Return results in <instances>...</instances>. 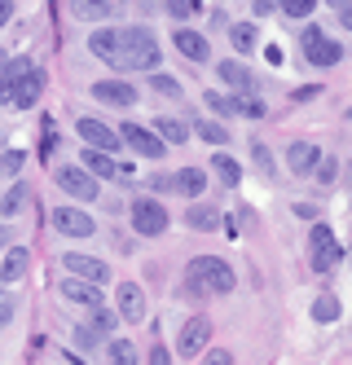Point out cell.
I'll return each mask as SVG.
<instances>
[{
	"label": "cell",
	"instance_id": "obj_1",
	"mask_svg": "<svg viewBox=\"0 0 352 365\" xmlns=\"http://www.w3.org/2000/svg\"><path fill=\"white\" fill-rule=\"evenodd\" d=\"M238 286L233 269H229V259L221 255H194L185 264V295L189 299H211V295H229Z\"/></svg>",
	"mask_w": 352,
	"mask_h": 365
},
{
	"label": "cell",
	"instance_id": "obj_2",
	"mask_svg": "<svg viewBox=\"0 0 352 365\" xmlns=\"http://www.w3.org/2000/svg\"><path fill=\"white\" fill-rule=\"evenodd\" d=\"M164 62V48H159V36L146 22H132V27H119V53H115V66L119 71H159Z\"/></svg>",
	"mask_w": 352,
	"mask_h": 365
},
{
	"label": "cell",
	"instance_id": "obj_3",
	"mask_svg": "<svg viewBox=\"0 0 352 365\" xmlns=\"http://www.w3.org/2000/svg\"><path fill=\"white\" fill-rule=\"evenodd\" d=\"M300 53H304V62H308V66L331 71V66H339V62H343V44H339V40H331L326 31L317 27V22H304V31H300Z\"/></svg>",
	"mask_w": 352,
	"mask_h": 365
},
{
	"label": "cell",
	"instance_id": "obj_4",
	"mask_svg": "<svg viewBox=\"0 0 352 365\" xmlns=\"http://www.w3.org/2000/svg\"><path fill=\"white\" fill-rule=\"evenodd\" d=\"M343 259V247L335 238V229L326 220L308 225V269L313 273H335V264Z\"/></svg>",
	"mask_w": 352,
	"mask_h": 365
},
{
	"label": "cell",
	"instance_id": "obj_5",
	"mask_svg": "<svg viewBox=\"0 0 352 365\" xmlns=\"http://www.w3.org/2000/svg\"><path fill=\"white\" fill-rule=\"evenodd\" d=\"M128 220H132V233H137V238H164L168 225H172V220H168V207L159 202V198H150V194L132 198Z\"/></svg>",
	"mask_w": 352,
	"mask_h": 365
},
{
	"label": "cell",
	"instance_id": "obj_6",
	"mask_svg": "<svg viewBox=\"0 0 352 365\" xmlns=\"http://www.w3.org/2000/svg\"><path fill=\"white\" fill-rule=\"evenodd\" d=\"M53 180H58V190H62L66 198H75V202H93V198L101 194V180L89 176L79 163H62L58 172H53Z\"/></svg>",
	"mask_w": 352,
	"mask_h": 365
},
{
	"label": "cell",
	"instance_id": "obj_7",
	"mask_svg": "<svg viewBox=\"0 0 352 365\" xmlns=\"http://www.w3.org/2000/svg\"><path fill=\"white\" fill-rule=\"evenodd\" d=\"M119 141L137 154V159H164V154H168V145L159 141L154 128H141V123H124L119 128Z\"/></svg>",
	"mask_w": 352,
	"mask_h": 365
},
{
	"label": "cell",
	"instance_id": "obj_8",
	"mask_svg": "<svg viewBox=\"0 0 352 365\" xmlns=\"http://www.w3.org/2000/svg\"><path fill=\"white\" fill-rule=\"evenodd\" d=\"M75 133H79V141H84L89 150H101V154H115V150L124 145L115 128H111V123H101V119H93V115L75 119Z\"/></svg>",
	"mask_w": 352,
	"mask_h": 365
},
{
	"label": "cell",
	"instance_id": "obj_9",
	"mask_svg": "<svg viewBox=\"0 0 352 365\" xmlns=\"http://www.w3.org/2000/svg\"><path fill=\"white\" fill-rule=\"evenodd\" d=\"M62 264H66V277H84V282H93V286H106V282H111V264H106V259H97V255L66 251Z\"/></svg>",
	"mask_w": 352,
	"mask_h": 365
},
{
	"label": "cell",
	"instance_id": "obj_10",
	"mask_svg": "<svg viewBox=\"0 0 352 365\" xmlns=\"http://www.w3.org/2000/svg\"><path fill=\"white\" fill-rule=\"evenodd\" d=\"M53 229L66 233V238H93L97 233V220L84 212V207H53Z\"/></svg>",
	"mask_w": 352,
	"mask_h": 365
},
{
	"label": "cell",
	"instance_id": "obj_11",
	"mask_svg": "<svg viewBox=\"0 0 352 365\" xmlns=\"http://www.w3.org/2000/svg\"><path fill=\"white\" fill-rule=\"evenodd\" d=\"M172 48L185 58V62H194V66H207L211 62V40L194 27H176L172 31Z\"/></svg>",
	"mask_w": 352,
	"mask_h": 365
},
{
	"label": "cell",
	"instance_id": "obj_12",
	"mask_svg": "<svg viewBox=\"0 0 352 365\" xmlns=\"http://www.w3.org/2000/svg\"><path fill=\"white\" fill-rule=\"evenodd\" d=\"M97 101H101V106H115V110H132V106H137V84H128V80H97L93 88H89Z\"/></svg>",
	"mask_w": 352,
	"mask_h": 365
},
{
	"label": "cell",
	"instance_id": "obj_13",
	"mask_svg": "<svg viewBox=\"0 0 352 365\" xmlns=\"http://www.w3.org/2000/svg\"><path fill=\"white\" fill-rule=\"evenodd\" d=\"M216 75H221V84L229 88V97H247V93H256V75H251V66L242 62V58L216 62Z\"/></svg>",
	"mask_w": 352,
	"mask_h": 365
},
{
	"label": "cell",
	"instance_id": "obj_14",
	"mask_svg": "<svg viewBox=\"0 0 352 365\" xmlns=\"http://www.w3.org/2000/svg\"><path fill=\"white\" fill-rule=\"evenodd\" d=\"M207 344H211V322L207 317H189L181 326V334H176V352L181 356H203Z\"/></svg>",
	"mask_w": 352,
	"mask_h": 365
},
{
	"label": "cell",
	"instance_id": "obj_15",
	"mask_svg": "<svg viewBox=\"0 0 352 365\" xmlns=\"http://www.w3.org/2000/svg\"><path fill=\"white\" fill-rule=\"evenodd\" d=\"M115 312H119V322H128V326L146 322V291H141L137 282H119V291H115Z\"/></svg>",
	"mask_w": 352,
	"mask_h": 365
},
{
	"label": "cell",
	"instance_id": "obj_16",
	"mask_svg": "<svg viewBox=\"0 0 352 365\" xmlns=\"http://www.w3.org/2000/svg\"><path fill=\"white\" fill-rule=\"evenodd\" d=\"M44 84H49V75H44L40 66H31V71H26L22 80L14 84V97H9V106H14V110H31L36 101L44 97Z\"/></svg>",
	"mask_w": 352,
	"mask_h": 365
},
{
	"label": "cell",
	"instance_id": "obj_17",
	"mask_svg": "<svg viewBox=\"0 0 352 365\" xmlns=\"http://www.w3.org/2000/svg\"><path fill=\"white\" fill-rule=\"evenodd\" d=\"M168 190L181 194V198H203L207 194V172L203 168H176L168 176Z\"/></svg>",
	"mask_w": 352,
	"mask_h": 365
},
{
	"label": "cell",
	"instance_id": "obj_18",
	"mask_svg": "<svg viewBox=\"0 0 352 365\" xmlns=\"http://www.w3.org/2000/svg\"><path fill=\"white\" fill-rule=\"evenodd\" d=\"M317 163H321V150H317L313 141H291V145H286V168H291L295 176H313Z\"/></svg>",
	"mask_w": 352,
	"mask_h": 365
},
{
	"label": "cell",
	"instance_id": "obj_19",
	"mask_svg": "<svg viewBox=\"0 0 352 365\" xmlns=\"http://www.w3.org/2000/svg\"><path fill=\"white\" fill-rule=\"evenodd\" d=\"M229 48H233V58L247 62L260 48V27L256 22H229Z\"/></svg>",
	"mask_w": 352,
	"mask_h": 365
},
{
	"label": "cell",
	"instance_id": "obj_20",
	"mask_svg": "<svg viewBox=\"0 0 352 365\" xmlns=\"http://www.w3.org/2000/svg\"><path fill=\"white\" fill-rule=\"evenodd\" d=\"M26 273H31V251H26V247H5V259H0V282L14 286Z\"/></svg>",
	"mask_w": 352,
	"mask_h": 365
},
{
	"label": "cell",
	"instance_id": "obj_21",
	"mask_svg": "<svg viewBox=\"0 0 352 365\" xmlns=\"http://www.w3.org/2000/svg\"><path fill=\"white\" fill-rule=\"evenodd\" d=\"M62 299H71L79 308H101V286H93L84 277H62Z\"/></svg>",
	"mask_w": 352,
	"mask_h": 365
},
{
	"label": "cell",
	"instance_id": "obj_22",
	"mask_svg": "<svg viewBox=\"0 0 352 365\" xmlns=\"http://www.w3.org/2000/svg\"><path fill=\"white\" fill-rule=\"evenodd\" d=\"M79 168H84L89 176H97V180L128 176V168H119V163H115V154H101V150H89V145H84V163H79Z\"/></svg>",
	"mask_w": 352,
	"mask_h": 365
},
{
	"label": "cell",
	"instance_id": "obj_23",
	"mask_svg": "<svg viewBox=\"0 0 352 365\" xmlns=\"http://www.w3.org/2000/svg\"><path fill=\"white\" fill-rule=\"evenodd\" d=\"M185 225L194 229V233H216V229L225 225V216L216 212L211 202H189V212H185Z\"/></svg>",
	"mask_w": 352,
	"mask_h": 365
},
{
	"label": "cell",
	"instance_id": "obj_24",
	"mask_svg": "<svg viewBox=\"0 0 352 365\" xmlns=\"http://www.w3.org/2000/svg\"><path fill=\"white\" fill-rule=\"evenodd\" d=\"M89 53H93L97 62H111V66H115V53H119V27H97V31L89 36Z\"/></svg>",
	"mask_w": 352,
	"mask_h": 365
},
{
	"label": "cell",
	"instance_id": "obj_25",
	"mask_svg": "<svg viewBox=\"0 0 352 365\" xmlns=\"http://www.w3.org/2000/svg\"><path fill=\"white\" fill-rule=\"evenodd\" d=\"M66 9H71V18H79V22H106V18L115 14L111 0H66Z\"/></svg>",
	"mask_w": 352,
	"mask_h": 365
},
{
	"label": "cell",
	"instance_id": "obj_26",
	"mask_svg": "<svg viewBox=\"0 0 352 365\" xmlns=\"http://www.w3.org/2000/svg\"><path fill=\"white\" fill-rule=\"evenodd\" d=\"M26 202H31V185H26V180H14V185H9L5 194H0V216H5V220H14V216L22 212Z\"/></svg>",
	"mask_w": 352,
	"mask_h": 365
},
{
	"label": "cell",
	"instance_id": "obj_27",
	"mask_svg": "<svg viewBox=\"0 0 352 365\" xmlns=\"http://www.w3.org/2000/svg\"><path fill=\"white\" fill-rule=\"evenodd\" d=\"M154 133H159V141H164V145H185L189 141V123L185 119H172V115H159L154 119Z\"/></svg>",
	"mask_w": 352,
	"mask_h": 365
},
{
	"label": "cell",
	"instance_id": "obj_28",
	"mask_svg": "<svg viewBox=\"0 0 352 365\" xmlns=\"http://www.w3.org/2000/svg\"><path fill=\"white\" fill-rule=\"evenodd\" d=\"M211 172L225 180V190H238L242 185V163L233 159V154H211Z\"/></svg>",
	"mask_w": 352,
	"mask_h": 365
},
{
	"label": "cell",
	"instance_id": "obj_29",
	"mask_svg": "<svg viewBox=\"0 0 352 365\" xmlns=\"http://www.w3.org/2000/svg\"><path fill=\"white\" fill-rule=\"evenodd\" d=\"M308 312H313V322H317V326H331V322H339L343 304H339V295H317Z\"/></svg>",
	"mask_w": 352,
	"mask_h": 365
},
{
	"label": "cell",
	"instance_id": "obj_30",
	"mask_svg": "<svg viewBox=\"0 0 352 365\" xmlns=\"http://www.w3.org/2000/svg\"><path fill=\"white\" fill-rule=\"evenodd\" d=\"M194 133H198L207 145H216V150H225V145H229V128H225L221 119H198V123H194Z\"/></svg>",
	"mask_w": 352,
	"mask_h": 365
},
{
	"label": "cell",
	"instance_id": "obj_31",
	"mask_svg": "<svg viewBox=\"0 0 352 365\" xmlns=\"http://www.w3.org/2000/svg\"><path fill=\"white\" fill-rule=\"evenodd\" d=\"M150 88H154L159 97H168V101H181V97H185L181 80H176V75H168V71H150Z\"/></svg>",
	"mask_w": 352,
	"mask_h": 365
},
{
	"label": "cell",
	"instance_id": "obj_32",
	"mask_svg": "<svg viewBox=\"0 0 352 365\" xmlns=\"http://www.w3.org/2000/svg\"><path fill=\"white\" fill-rule=\"evenodd\" d=\"M317 5H321V0H278V14L291 18V22H308L317 14Z\"/></svg>",
	"mask_w": 352,
	"mask_h": 365
},
{
	"label": "cell",
	"instance_id": "obj_33",
	"mask_svg": "<svg viewBox=\"0 0 352 365\" xmlns=\"http://www.w3.org/2000/svg\"><path fill=\"white\" fill-rule=\"evenodd\" d=\"M106 361L111 365H137L141 356H137V348H132L128 339H106Z\"/></svg>",
	"mask_w": 352,
	"mask_h": 365
},
{
	"label": "cell",
	"instance_id": "obj_34",
	"mask_svg": "<svg viewBox=\"0 0 352 365\" xmlns=\"http://www.w3.org/2000/svg\"><path fill=\"white\" fill-rule=\"evenodd\" d=\"M164 9H168V14L181 22V27H185L189 18H198V14H203V0H164Z\"/></svg>",
	"mask_w": 352,
	"mask_h": 365
},
{
	"label": "cell",
	"instance_id": "obj_35",
	"mask_svg": "<svg viewBox=\"0 0 352 365\" xmlns=\"http://www.w3.org/2000/svg\"><path fill=\"white\" fill-rule=\"evenodd\" d=\"M229 106H233V115H242V119H264V101H260L256 93H247V97H229Z\"/></svg>",
	"mask_w": 352,
	"mask_h": 365
},
{
	"label": "cell",
	"instance_id": "obj_36",
	"mask_svg": "<svg viewBox=\"0 0 352 365\" xmlns=\"http://www.w3.org/2000/svg\"><path fill=\"white\" fill-rule=\"evenodd\" d=\"M106 344V334L93 326V322H84V326H75V348H84V352H93V348H101Z\"/></svg>",
	"mask_w": 352,
	"mask_h": 365
},
{
	"label": "cell",
	"instance_id": "obj_37",
	"mask_svg": "<svg viewBox=\"0 0 352 365\" xmlns=\"http://www.w3.org/2000/svg\"><path fill=\"white\" fill-rule=\"evenodd\" d=\"M89 312H93L89 322H93V326H97V330H101L106 339H115V326H119V312H111V308H89Z\"/></svg>",
	"mask_w": 352,
	"mask_h": 365
},
{
	"label": "cell",
	"instance_id": "obj_38",
	"mask_svg": "<svg viewBox=\"0 0 352 365\" xmlns=\"http://www.w3.org/2000/svg\"><path fill=\"white\" fill-rule=\"evenodd\" d=\"M203 101H207V110H211V115H221V119H229V115H233L229 93H221V88H207V93H203Z\"/></svg>",
	"mask_w": 352,
	"mask_h": 365
},
{
	"label": "cell",
	"instance_id": "obj_39",
	"mask_svg": "<svg viewBox=\"0 0 352 365\" xmlns=\"http://www.w3.org/2000/svg\"><path fill=\"white\" fill-rule=\"evenodd\" d=\"M22 168H26V150H5V154H0V176H14L18 180Z\"/></svg>",
	"mask_w": 352,
	"mask_h": 365
},
{
	"label": "cell",
	"instance_id": "obj_40",
	"mask_svg": "<svg viewBox=\"0 0 352 365\" xmlns=\"http://www.w3.org/2000/svg\"><path fill=\"white\" fill-rule=\"evenodd\" d=\"M317 185H335L339 180V159H331V154H321V163H317Z\"/></svg>",
	"mask_w": 352,
	"mask_h": 365
},
{
	"label": "cell",
	"instance_id": "obj_41",
	"mask_svg": "<svg viewBox=\"0 0 352 365\" xmlns=\"http://www.w3.org/2000/svg\"><path fill=\"white\" fill-rule=\"evenodd\" d=\"M251 154H256V168H260L264 176H273V172H278V163H273V150H268L264 141H251Z\"/></svg>",
	"mask_w": 352,
	"mask_h": 365
},
{
	"label": "cell",
	"instance_id": "obj_42",
	"mask_svg": "<svg viewBox=\"0 0 352 365\" xmlns=\"http://www.w3.org/2000/svg\"><path fill=\"white\" fill-rule=\"evenodd\" d=\"M198 365H238V361H233V352H229V348H207Z\"/></svg>",
	"mask_w": 352,
	"mask_h": 365
},
{
	"label": "cell",
	"instance_id": "obj_43",
	"mask_svg": "<svg viewBox=\"0 0 352 365\" xmlns=\"http://www.w3.org/2000/svg\"><path fill=\"white\" fill-rule=\"evenodd\" d=\"M14 312H18V299H14L9 291H0V326H9Z\"/></svg>",
	"mask_w": 352,
	"mask_h": 365
},
{
	"label": "cell",
	"instance_id": "obj_44",
	"mask_svg": "<svg viewBox=\"0 0 352 365\" xmlns=\"http://www.w3.org/2000/svg\"><path fill=\"white\" fill-rule=\"evenodd\" d=\"M146 365H172V348L168 344H154L150 356H146Z\"/></svg>",
	"mask_w": 352,
	"mask_h": 365
},
{
	"label": "cell",
	"instance_id": "obj_45",
	"mask_svg": "<svg viewBox=\"0 0 352 365\" xmlns=\"http://www.w3.org/2000/svg\"><path fill=\"white\" fill-rule=\"evenodd\" d=\"M291 212L300 216V220H308V225H317V220H321V212H317V202H295Z\"/></svg>",
	"mask_w": 352,
	"mask_h": 365
},
{
	"label": "cell",
	"instance_id": "obj_46",
	"mask_svg": "<svg viewBox=\"0 0 352 365\" xmlns=\"http://www.w3.org/2000/svg\"><path fill=\"white\" fill-rule=\"evenodd\" d=\"M251 14H278V0H251Z\"/></svg>",
	"mask_w": 352,
	"mask_h": 365
},
{
	"label": "cell",
	"instance_id": "obj_47",
	"mask_svg": "<svg viewBox=\"0 0 352 365\" xmlns=\"http://www.w3.org/2000/svg\"><path fill=\"white\" fill-rule=\"evenodd\" d=\"M335 14H339V27H343V31H352V0H348V5H339Z\"/></svg>",
	"mask_w": 352,
	"mask_h": 365
},
{
	"label": "cell",
	"instance_id": "obj_48",
	"mask_svg": "<svg viewBox=\"0 0 352 365\" xmlns=\"http://www.w3.org/2000/svg\"><path fill=\"white\" fill-rule=\"evenodd\" d=\"M9 18H14V0H0V31L9 27Z\"/></svg>",
	"mask_w": 352,
	"mask_h": 365
},
{
	"label": "cell",
	"instance_id": "obj_49",
	"mask_svg": "<svg viewBox=\"0 0 352 365\" xmlns=\"http://www.w3.org/2000/svg\"><path fill=\"white\" fill-rule=\"evenodd\" d=\"M9 247V225H0V251Z\"/></svg>",
	"mask_w": 352,
	"mask_h": 365
},
{
	"label": "cell",
	"instance_id": "obj_50",
	"mask_svg": "<svg viewBox=\"0 0 352 365\" xmlns=\"http://www.w3.org/2000/svg\"><path fill=\"white\" fill-rule=\"evenodd\" d=\"M5 62H9V53H5V48H0V71H5Z\"/></svg>",
	"mask_w": 352,
	"mask_h": 365
},
{
	"label": "cell",
	"instance_id": "obj_51",
	"mask_svg": "<svg viewBox=\"0 0 352 365\" xmlns=\"http://www.w3.org/2000/svg\"><path fill=\"white\" fill-rule=\"evenodd\" d=\"M331 5H335V9H339V5H348V0H331Z\"/></svg>",
	"mask_w": 352,
	"mask_h": 365
},
{
	"label": "cell",
	"instance_id": "obj_52",
	"mask_svg": "<svg viewBox=\"0 0 352 365\" xmlns=\"http://www.w3.org/2000/svg\"><path fill=\"white\" fill-rule=\"evenodd\" d=\"M348 123H352V106H348Z\"/></svg>",
	"mask_w": 352,
	"mask_h": 365
},
{
	"label": "cell",
	"instance_id": "obj_53",
	"mask_svg": "<svg viewBox=\"0 0 352 365\" xmlns=\"http://www.w3.org/2000/svg\"><path fill=\"white\" fill-rule=\"evenodd\" d=\"M0 154H5V145H0Z\"/></svg>",
	"mask_w": 352,
	"mask_h": 365
},
{
	"label": "cell",
	"instance_id": "obj_54",
	"mask_svg": "<svg viewBox=\"0 0 352 365\" xmlns=\"http://www.w3.org/2000/svg\"><path fill=\"white\" fill-rule=\"evenodd\" d=\"M106 365H111V361H106Z\"/></svg>",
	"mask_w": 352,
	"mask_h": 365
}]
</instances>
